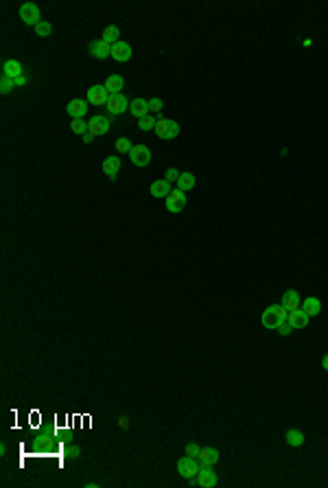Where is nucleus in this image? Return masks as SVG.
I'll use <instances>...</instances> for the list:
<instances>
[{
	"mask_svg": "<svg viewBox=\"0 0 328 488\" xmlns=\"http://www.w3.org/2000/svg\"><path fill=\"white\" fill-rule=\"evenodd\" d=\"M13 81H16V85H24V83H27V77L22 75V77H18V79H13Z\"/></svg>",
	"mask_w": 328,
	"mask_h": 488,
	"instance_id": "e433bc0d",
	"label": "nucleus"
},
{
	"mask_svg": "<svg viewBox=\"0 0 328 488\" xmlns=\"http://www.w3.org/2000/svg\"><path fill=\"white\" fill-rule=\"evenodd\" d=\"M287 315H289V311H287L282 304H271V307H267L265 311H262L260 322H262V326H265V328L276 331L280 324L287 322Z\"/></svg>",
	"mask_w": 328,
	"mask_h": 488,
	"instance_id": "f257e3e1",
	"label": "nucleus"
},
{
	"mask_svg": "<svg viewBox=\"0 0 328 488\" xmlns=\"http://www.w3.org/2000/svg\"><path fill=\"white\" fill-rule=\"evenodd\" d=\"M103 85L109 94H120V90H123V85H125V79L120 77V75H109Z\"/></svg>",
	"mask_w": 328,
	"mask_h": 488,
	"instance_id": "6ab92c4d",
	"label": "nucleus"
},
{
	"mask_svg": "<svg viewBox=\"0 0 328 488\" xmlns=\"http://www.w3.org/2000/svg\"><path fill=\"white\" fill-rule=\"evenodd\" d=\"M197 460H199L204 466H213L219 462V451H217L215 447H206V449L199 451V457H197Z\"/></svg>",
	"mask_w": 328,
	"mask_h": 488,
	"instance_id": "f3484780",
	"label": "nucleus"
},
{
	"mask_svg": "<svg viewBox=\"0 0 328 488\" xmlns=\"http://www.w3.org/2000/svg\"><path fill=\"white\" fill-rule=\"evenodd\" d=\"M66 453H68V457H79V449L77 447H70V449H66Z\"/></svg>",
	"mask_w": 328,
	"mask_h": 488,
	"instance_id": "f704fd0d",
	"label": "nucleus"
},
{
	"mask_svg": "<svg viewBox=\"0 0 328 488\" xmlns=\"http://www.w3.org/2000/svg\"><path fill=\"white\" fill-rule=\"evenodd\" d=\"M129 112L136 116V119H143V116L149 114V101L145 99H134L129 103Z\"/></svg>",
	"mask_w": 328,
	"mask_h": 488,
	"instance_id": "aec40b11",
	"label": "nucleus"
},
{
	"mask_svg": "<svg viewBox=\"0 0 328 488\" xmlns=\"http://www.w3.org/2000/svg\"><path fill=\"white\" fill-rule=\"evenodd\" d=\"M94 140V134H90V131H85L83 134V142H92Z\"/></svg>",
	"mask_w": 328,
	"mask_h": 488,
	"instance_id": "c9c22d12",
	"label": "nucleus"
},
{
	"mask_svg": "<svg viewBox=\"0 0 328 488\" xmlns=\"http://www.w3.org/2000/svg\"><path fill=\"white\" fill-rule=\"evenodd\" d=\"M109 101V92L105 90V85H92L88 90V103L92 105H108Z\"/></svg>",
	"mask_w": 328,
	"mask_h": 488,
	"instance_id": "1a4fd4ad",
	"label": "nucleus"
},
{
	"mask_svg": "<svg viewBox=\"0 0 328 488\" xmlns=\"http://www.w3.org/2000/svg\"><path fill=\"white\" fill-rule=\"evenodd\" d=\"M50 31H53V27H50L48 22H44V20H42V22L37 24V27H35V33H37L39 38H48V35H50Z\"/></svg>",
	"mask_w": 328,
	"mask_h": 488,
	"instance_id": "c756f323",
	"label": "nucleus"
},
{
	"mask_svg": "<svg viewBox=\"0 0 328 488\" xmlns=\"http://www.w3.org/2000/svg\"><path fill=\"white\" fill-rule=\"evenodd\" d=\"M322 368L328 372V355H324V359H322Z\"/></svg>",
	"mask_w": 328,
	"mask_h": 488,
	"instance_id": "4c0bfd02",
	"label": "nucleus"
},
{
	"mask_svg": "<svg viewBox=\"0 0 328 488\" xmlns=\"http://www.w3.org/2000/svg\"><path fill=\"white\" fill-rule=\"evenodd\" d=\"M70 129H73L74 134L83 136L85 131H88V123H83V119H73V123H70Z\"/></svg>",
	"mask_w": 328,
	"mask_h": 488,
	"instance_id": "cd10ccee",
	"label": "nucleus"
},
{
	"mask_svg": "<svg viewBox=\"0 0 328 488\" xmlns=\"http://www.w3.org/2000/svg\"><path fill=\"white\" fill-rule=\"evenodd\" d=\"M282 307L287 309V311H295V309H300V293L295 291V289H289V291H285V296H282Z\"/></svg>",
	"mask_w": 328,
	"mask_h": 488,
	"instance_id": "dca6fc26",
	"label": "nucleus"
},
{
	"mask_svg": "<svg viewBox=\"0 0 328 488\" xmlns=\"http://www.w3.org/2000/svg\"><path fill=\"white\" fill-rule=\"evenodd\" d=\"M178 177H180V173H178L175 169H169V171L164 173V180L169 182V184H171V182H178Z\"/></svg>",
	"mask_w": 328,
	"mask_h": 488,
	"instance_id": "473e14b6",
	"label": "nucleus"
},
{
	"mask_svg": "<svg viewBox=\"0 0 328 488\" xmlns=\"http://www.w3.org/2000/svg\"><path fill=\"white\" fill-rule=\"evenodd\" d=\"M164 105H162V99H151L149 101V112H160Z\"/></svg>",
	"mask_w": 328,
	"mask_h": 488,
	"instance_id": "2f4dec72",
	"label": "nucleus"
},
{
	"mask_svg": "<svg viewBox=\"0 0 328 488\" xmlns=\"http://www.w3.org/2000/svg\"><path fill=\"white\" fill-rule=\"evenodd\" d=\"M217 482H219L217 473L210 469V466L201 464V471H199V475H197V484H199L201 488H213V486H217Z\"/></svg>",
	"mask_w": 328,
	"mask_h": 488,
	"instance_id": "9b49d317",
	"label": "nucleus"
},
{
	"mask_svg": "<svg viewBox=\"0 0 328 488\" xmlns=\"http://www.w3.org/2000/svg\"><path fill=\"white\" fill-rule=\"evenodd\" d=\"M105 108H108L109 114L118 116V114H123V112L129 110V101L125 99V94H109V101Z\"/></svg>",
	"mask_w": 328,
	"mask_h": 488,
	"instance_id": "6e6552de",
	"label": "nucleus"
},
{
	"mask_svg": "<svg viewBox=\"0 0 328 488\" xmlns=\"http://www.w3.org/2000/svg\"><path fill=\"white\" fill-rule=\"evenodd\" d=\"M88 50H90V55H92L94 59H108V57H112V44H108L103 38L90 42Z\"/></svg>",
	"mask_w": 328,
	"mask_h": 488,
	"instance_id": "0eeeda50",
	"label": "nucleus"
},
{
	"mask_svg": "<svg viewBox=\"0 0 328 488\" xmlns=\"http://www.w3.org/2000/svg\"><path fill=\"white\" fill-rule=\"evenodd\" d=\"M169 193H171V184L166 180H155L153 184H151V195L153 197H169Z\"/></svg>",
	"mask_w": 328,
	"mask_h": 488,
	"instance_id": "4be33fe9",
	"label": "nucleus"
},
{
	"mask_svg": "<svg viewBox=\"0 0 328 488\" xmlns=\"http://www.w3.org/2000/svg\"><path fill=\"white\" fill-rule=\"evenodd\" d=\"M2 75H7V77H11V79L22 77V64L16 62V59H4V64H2Z\"/></svg>",
	"mask_w": 328,
	"mask_h": 488,
	"instance_id": "a211bd4d",
	"label": "nucleus"
},
{
	"mask_svg": "<svg viewBox=\"0 0 328 488\" xmlns=\"http://www.w3.org/2000/svg\"><path fill=\"white\" fill-rule=\"evenodd\" d=\"M20 18H22V22L27 24V27H37L39 22H42V13H39V7L33 2H24L22 7H20Z\"/></svg>",
	"mask_w": 328,
	"mask_h": 488,
	"instance_id": "20e7f679",
	"label": "nucleus"
},
{
	"mask_svg": "<svg viewBox=\"0 0 328 488\" xmlns=\"http://www.w3.org/2000/svg\"><path fill=\"white\" fill-rule=\"evenodd\" d=\"M186 193L184 191H180V189H175V191H171L169 193V197H166V210L169 212H173V215H178V212H182L186 208Z\"/></svg>",
	"mask_w": 328,
	"mask_h": 488,
	"instance_id": "39448f33",
	"label": "nucleus"
},
{
	"mask_svg": "<svg viewBox=\"0 0 328 488\" xmlns=\"http://www.w3.org/2000/svg\"><path fill=\"white\" fill-rule=\"evenodd\" d=\"M120 171V158L118 156H108L103 160V173L109 175V180H116V175H118Z\"/></svg>",
	"mask_w": 328,
	"mask_h": 488,
	"instance_id": "ddd939ff",
	"label": "nucleus"
},
{
	"mask_svg": "<svg viewBox=\"0 0 328 488\" xmlns=\"http://www.w3.org/2000/svg\"><path fill=\"white\" fill-rule=\"evenodd\" d=\"M13 88H16V81H13L11 77H7V75H2V77H0V92L9 94Z\"/></svg>",
	"mask_w": 328,
	"mask_h": 488,
	"instance_id": "bb28decb",
	"label": "nucleus"
},
{
	"mask_svg": "<svg viewBox=\"0 0 328 488\" xmlns=\"http://www.w3.org/2000/svg\"><path fill=\"white\" fill-rule=\"evenodd\" d=\"M199 471H201V462L197 460V457L184 455V457H180V460H178V473H180L182 477H186V480H193V477H197V475H199Z\"/></svg>",
	"mask_w": 328,
	"mask_h": 488,
	"instance_id": "f03ea898",
	"label": "nucleus"
},
{
	"mask_svg": "<svg viewBox=\"0 0 328 488\" xmlns=\"http://www.w3.org/2000/svg\"><path fill=\"white\" fill-rule=\"evenodd\" d=\"M199 451H201V447L197 442H188L186 445V455L188 457H199Z\"/></svg>",
	"mask_w": 328,
	"mask_h": 488,
	"instance_id": "7c9ffc66",
	"label": "nucleus"
},
{
	"mask_svg": "<svg viewBox=\"0 0 328 488\" xmlns=\"http://www.w3.org/2000/svg\"><path fill=\"white\" fill-rule=\"evenodd\" d=\"M155 123H158V121H155L151 114L143 116V119H138V127H140V129H143V131H151V129H155Z\"/></svg>",
	"mask_w": 328,
	"mask_h": 488,
	"instance_id": "a878e982",
	"label": "nucleus"
},
{
	"mask_svg": "<svg viewBox=\"0 0 328 488\" xmlns=\"http://www.w3.org/2000/svg\"><path fill=\"white\" fill-rule=\"evenodd\" d=\"M129 158H131V164L136 166H147L151 162V149L147 145H136L134 149L129 151Z\"/></svg>",
	"mask_w": 328,
	"mask_h": 488,
	"instance_id": "423d86ee",
	"label": "nucleus"
},
{
	"mask_svg": "<svg viewBox=\"0 0 328 488\" xmlns=\"http://www.w3.org/2000/svg\"><path fill=\"white\" fill-rule=\"evenodd\" d=\"M178 189L184 191V193L193 191L195 189V175L193 173H180V177H178Z\"/></svg>",
	"mask_w": 328,
	"mask_h": 488,
	"instance_id": "5701e85b",
	"label": "nucleus"
},
{
	"mask_svg": "<svg viewBox=\"0 0 328 488\" xmlns=\"http://www.w3.org/2000/svg\"><path fill=\"white\" fill-rule=\"evenodd\" d=\"M112 57L116 62H129L131 59V46L127 42H116L112 46Z\"/></svg>",
	"mask_w": 328,
	"mask_h": 488,
	"instance_id": "2eb2a0df",
	"label": "nucleus"
},
{
	"mask_svg": "<svg viewBox=\"0 0 328 488\" xmlns=\"http://www.w3.org/2000/svg\"><path fill=\"white\" fill-rule=\"evenodd\" d=\"M276 331H278L280 335H285V337H287V335H289L291 331H293V328H291V324H289V322H285V324H280V326L276 328Z\"/></svg>",
	"mask_w": 328,
	"mask_h": 488,
	"instance_id": "72a5a7b5",
	"label": "nucleus"
},
{
	"mask_svg": "<svg viewBox=\"0 0 328 488\" xmlns=\"http://www.w3.org/2000/svg\"><path fill=\"white\" fill-rule=\"evenodd\" d=\"M178 134H180V125L175 123V121H171V119H160L158 123H155V136H158V138H162V140H173V138H178Z\"/></svg>",
	"mask_w": 328,
	"mask_h": 488,
	"instance_id": "7ed1b4c3",
	"label": "nucleus"
},
{
	"mask_svg": "<svg viewBox=\"0 0 328 488\" xmlns=\"http://www.w3.org/2000/svg\"><path fill=\"white\" fill-rule=\"evenodd\" d=\"M285 438H287V445L289 447H302L304 445V434H302L300 429H289Z\"/></svg>",
	"mask_w": 328,
	"mask_h": 488,
	"instance_id": "b1692460",
	"label": "nucleus"
},
{
	"mask_svg": "<svg viewBox=\"0 0 328 488\" xmlns=\"http://www.w3.org/2000/svg\"><path fill=\"white\" fill-rule=\"evenodd\" d=\"M287 322L291 324V328H306V324H309V315L302 311V309H295V311H291L289 315H287Z\"/></svg>",
	"mask_w": 328,
	"mask_h": 488,
	"instance_id": "4468645a",
	"label": "nucleus"
},
{
	"mask_svg": "<svg viewBox=\"0 0 328 488\" xmlns=\"http://www.w3.org/2000/svg\"><path fill=\"white\" fill-rule=\"evenodd\" d=\"M88 131L94 136H103L109 131V119L108 116H92L88 123Z\"/></svg>",
	"mask_w": 328,
	"mask_h": 488,
	"instance_id": "9d476101",
	"label": "nucleus"
},
{
	"mask_svg": "<svg viewBox=\"0 0 328 488\" xmlns=\"http://www.w3.org/2000/svg\"><path fill=\"white\" fill-rule=\"evenodd\" d=\"M300 309H302V311H304L306 315H309V318H313V315H317V313L322 311V302H320L317 298H306L304 302L300 304Z\"/></svg>",
	"mask_w": 328,
	"mask_h": 488,
	"instance_id": "412c9836",
	"label": "nucleus"
},
{
	"mask_svg": "<svg viewBox=\"0 0 328 488\" xmlns=\"http://www.w3.org/2000/svg\"><path fill=\"white\" fill-rule=\"evenodd\" d=\"M116 149H118V154H129L134 149V145H131L129 138H118L116 140Z\"/></svg>",
	"mask_w": 328,
	"mask_h": 488,
	"instance_id": "c85d7f7f",
	"label": "nucleus"
},
{
	"mask_svg": "<svg viewBox=\"0 0 328 488\" xmlns=\"http://www.w3.org/2000/svg\"><path fill=\"white\" fill-rule=\"evenodd\" d=\"M118 35H120V29L116 27V24H109V27H105V31H103V40H105L108 44H112V46H114L116 42H120Z\"/></svg>",
	"mask_w": 328,
	"mask_h": 488,
	"instance_id": "393cba45",
	"label": "nucleus"
},
{
	"mask_svg": "<svg viewBox=\"0 0 328 488\" xmlns=\"http://www.w3.org/2000/svg\"><path fill=\"white\" fill-rule=\"evenodd\" d=\"M66 112H68L70 119H83L85 112H88V101H83V99H73L68 105H66Z\"/></svg>",
	"mask_w": 328,
	"mask_h": 488,
	"instance_id": "f8f14e48",
	"label": "nucleus"
}]
</instances>
